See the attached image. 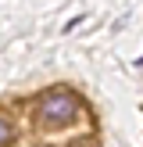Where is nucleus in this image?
<instances>
[{
    "mask_svg": "<svg viewBox=\"0 0 143 147\" xmlns=\"http://www.w3.org/2000/svg\"><path fill=\"white\" fill-rule=\"evenodd\" d=\"M11 136H14V126H11L7 119H0V147H4V144H11Z\"/></svg>",
    "mask_w": 143,
    "mask_h": 147,
    "instance_id": "obj_2",
    "label": "nucleus"
},
{
    "mask_svg": "<svg viewBox=\"0 0 143 147\" xmlns=\"http://www.w3.org/2000/svg\"><path fill=\"white\" fill-rule=\"evenodd\" d=\"M39 126H64L79 115V100L72 97L68 90H50L47 97L39 100Z\"/></svg>",
    "mask_w": 143,
    "mask_h": 147,
    "instance_id": "obj_1",
    "label": "nucleus"
}]
</instances>
